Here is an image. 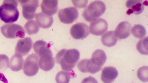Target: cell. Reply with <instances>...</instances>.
<instances>
[{
	"label": "cell",
	"mask_w": 148,
	"mask_h": 83,
	"mask_svg": "<svg viewBox=\"0 0 148 83\" xmlns=\"http://www.w3.org/2000/svg\"><path fill=\"white\" fill-rule=\"evenodd\" d=\"M80 56V52L77 50L63 49L57 54L55 60L57 64L60 65L63 70L69 71L75 67Z\"/></svg>",
	"instance_id": "cell-1"
},
{
	"label": "cell",
	"mask_w": 148,
	"mask_h": 83,
	"mask_svg": "<svg viewBox=\"0 0 148 83\" xmlns=\"http://www.w3.org/2000/svg\"><path fill=\"white\" fill-rule=\"evenodd\" d=\"M16 1H5L0 6V18L6 23H13L18 20L19 13Z\"/></svg>",
	"instance_id": "cell-2"
},
{
	"label": "cell",
	"mask_w": 148,
	"mask_h": 83,
	"mask_svg": "<svg viewBox=\"0 0 148 83\" xmlns=\"http://www.w3.org/2000/svg\"><path fill=\"white\" fill-rule=\"evenodd\" d=\"M106 10V6L102 1H96L91 3L84 10L83 16L88 22H93L101 17Z\"/></svg>",
	"instance_id": "cell-3"
},
{
	"label": "cell",
	"mask_w": 148,
	"mask_h": 83,
	"mask_svg": "<svg viewBox=\"0 0 148 83\" xmlns=\"http://www.w3.org/2000/svg\"><path fill=\"white\" fill-rule=\"evenodd\" d=\"M1 31L5 37L9 39H23L26 33L22 26L16 24H5L1 27Z\"/></svg>",
	"instance_id": "cell-4"
},
{
	"label": "cell",
	"mask_w": 148,
	"mask_h": 83,
	"mask_svg": "<svg viewBox=\"0 0 148 83\" xmlns=\"http://www.w3.org/2000/svg\"><path fill=\"white\" fill-rule=\"evenodd\" d=\"M39 57L35 54L29 55L24 63L23 71L26 76H33L36 74L39 70Z\"/></svg>",
	"instance_id": "cell-5"
},
{
	"label": "cell",
	"mask_w": 148,
	"mask_h": 83,
	"mask_svg": "<svg viewBox=\"0 0 148 83\" xmlns=\"http://www.w3.org/2000/svg\"><path fill=\"white\" fill-rule=\"evenodd\" d=\"M22 7V14L25 19H33L36 15L37 8L39 6L38 1H20Z\"/></svg>",
	"instance_id": "cell-6"
},
{
	"label": "cell",
	"mask_w": 148,
	"mask_h": 83,
	"mask_svg": "<svg viewBox=\"0 0 148 83\" xmlns=\"http://www.w3.org/2000/svg\"><path fill=\"white\" fill-rule=\"evenodd\" d=\"M77 9L74 7H70L60 9L58 12V16L63 23L70 24L76 20L79 17Z\"/></svg>",
	"instance_id": "cell-7"
},
{
	"label": "cell",
	"mask_w": 148,
	"mask_h": 83,
	"mask_svg": "<svg viewBox=\"0 0 148 83\" xmlns=\"http://www.w3.org/2000/svg\"><path fill=\"white\" fill-rule=\"evenodd\" d=\"M72 37L76 39H83L90 33L89 27L85 23H79L73 26L70 30Z\"/></svg>",
	"instance_id": "cell-8"
},
{
	"label": "cell",
	"mask_w": 148,
	"mask_h": 83,
	"mask_svg": "<svg viewBox=\"0 0 148 83\" xmlns=\"http://www.w3.org/2000/svg\"><path fill=\"white\" fill-rule=\"evenodd\" d=\"M39 66L41 69L45 71H49L53 68L55 65V60L53 57L52 52L49 50L39 56Z\"/></svg>",
	"instance_id": "cell-9"
},
{
	"label": "cell",
	"mask_w": 148,
	"mask_h": 83,
	"mask_svg": "<svg viewBox=\"0 0 148 83\" xmlns=\"http://www.w3.org/2000/svg\"><path fill=\"white\" fill-rule=\"evenodd\" d=\"M108 22L103 18H99L90 23L89 28L90 32L92 35L99 36L108 30Z\"/></svg>",
	"instance_id": "cell-10"
},
{
	"label": "cell",
	"mask_w": 148,
	"mask_h": 83,
	"mask_svg": "<svg viewBox=\"0 0 148 83\" xmlns=\"http://www.w3.org/2000/svg\"><path fill=\"white\" fill-rule=\"evenodd\" d=\"M33 42L30 37L19 39L15 48V54L25 56L30 52L32 48Z\"/></svg>",
	"instance_id": "cell-11"
},
{
	"label": "cell",
	"mask_w": 148,
	"mask_h": 83,
	"mask_svg": "<svg viewBox=\"0 0 148 83\" xmlns=\"http://www.w3.org/2000/svg\"><path fill=\"white\" fill-rule=\"evenodd\" d=\"M132 25L128 22H123L117 26L114 34L117 39H125L131 35Z\"/></svg>",
	"instance_id": "cell-12"
},
{
	"label": "cell",
	"mask_w": 148,
	"mask_h": 83,
	"mask_svg": "<svg viewBox=\"0 0 148 83\" xmlns=\"http://www.w3.org/2000/svg\"><path fill=\"white\" fill-rule=\"evenodd\" d=\"M77 67L79 70L83 73L95 74L101 70L95 66L90 59H84L80 61L78 64Z\"/></svg>",
	"instance_id": "cell-13"
},
{
	"label": "cell",
	"mask_w": 148,
	"mask_h": 83,
	"mask_svg": "<svg viewBox=\"0 0 148 83\" xmlns=\"http://www.w3.org/2000/svg\"><path fill=\"white\" fill-rule=\"evenodd\" d=\"M118 75V71L115 67H106L102 71L101 80L104 83H111L114 81Z\"/></svg>",
	"instance_id": "cell-14"
},
{
	"label": "cell",
	"mask_w": 148,
	"mask_h": 83,
	"mask_svg": "<svg viewBox=\"0 0 148 83\" xmlns=\"http://www.w3.org/2000/svg\"><path fill=\"white\" fill-rule=\"evenodd\" d=\"M90 59L91 61L95 66L101 69L103 65L106 61L107 57L104 51L98 49L93 52L92 58Z\"/></svg>",
	"instance_id": "cell-15"
},
{
	"label": "cell",
	"mask_w": 148,
	"mask_h": 83,
	"mask_svg": "<svg viewBox=\"0 0 148 83\" xmlns=\"http://www.w3.org/2000/svg\"><path fill=\"white\" fill-rule=\"evenodd\" d=\"M58 1H43L41 5L42 12L48 16L56 14L58 10Z\"/></svg>",
	"instance_id": "cell-16"
},
{
	"label": "cell",
	"mask_w": 148,
	"mask_h": 83,
	"mask_svg": "<svg viewBox=\"0 0 148 83\" xmlns=\"http://www.w3.org/2000/svg\"><path fill=\"white\" fill-rule=\"evenodd\" d=\"M35 19L39 27L43 29H48L51 27L53 22L52 16L46 15L42 12L36 14Z\"/></svg>",
	"instance_id": "cell-17"
},
{
	"label": "cell",
	"mask_w": 148,
	"mask_h": 83,
	"mask_svg": "<svg viewBox=\"0 0 148 83\" xmlns=\"http://www.w3.org/2000/svg\"><path fill=\"white\" fill-rule=\"evenodd\" d=\"M126 6L129 9L127 12L128 14H139L143 12L145 9L143 2L141 1H128L126 2Z\"/></svg>",
	"instance_id": "cell-18"
},
{
	"label": "cell",
	"mask_w": 148,
	"mask_h": 83,
	"mask_svg": "<svg viewBox=\"0 0 148 83\" xmlns=\"http://www.w3.org/2000/svg\"><path fill=\"white\" fill-rule=\"evenodd\" d=\"M23 56L18 54H15L10 59L9 68L13 71H18L23 68Z\"/></svg>",
	"instance_id": "cell-19"
},
{
	"label": "cell",
	"mask_w": 148,
	"mask_h": 83,
	"mask_svg": "<svg viewBox=\"0 0 148 83\" xmlns=\"http://www.w3.org/2000/svg\"><path fill=\"white\" fill-rule=\"evenodd\" d=\"M101 41L104 46L111 47L117 43L118 39L114 35V31H108L102 36Z\"/></svg>",
	"instance_id": "cell-20"
},
{
	"label": "cell",
	"mask_w": 148,
	"mask_h": 83,
	"mask_svg": "<svg viewBox=\"0 0 148 83\" xmlns=\"http://www.w3.org/2000/svg\"><path fill=\"white\" fill-rule=\"evenodd\" d=\"M49 44L43 40H38L33 45V48L38 56H40L50 49Z\"/></svg>",
	"instance_id": "cell-21"
},
{
	"label": "cell",
	"mask_w": 148,
	"mask_h": 83,
	"mask_svg": "<svg viewBox=\"0 0 148 83\" xmlns=\"http://www.w3.org/2000/svg\"><path fill=\"white\" fill-rule=\"evenodd\" d=\"M25 28L29 35H35L39 32L40 28L37 22L34 20L28 21L25 25Z\"/></svg>",
	"instance_id": "cell-22"
},
{
	"label": "cell",
	"mask_w": 148,
	"mask_h": 83,
	"mask_svg": "<svg viewBox=\"0 0 148 83\" xmlns=\"http://www.w3.org/2000/svg\"><path fill=\"white\" fill-rule=\"evenodd\" d=\"M132 33L136 38L142 39L146 35V30L143 26L137 24L132 28Z\"/></svg>",
	"instance_id": "cell-23"
},
{
	"label": "cell",
	"mask_w": 148,
	"mask_h": 83,
	"mask_svg": "<svg viewBox=\"0 0 148 83\" xmlns=\"http://www.w3.org/2000/svg\"><path fill=\"white\" fill-rule=\"evenodd\" d=\"M137 51L141 54L148 55V37L141 39L137 45Z\"/></svg>",
	"instance_id": "cell-24"
},
{
	"label": "cell",
	"mask_w": 148,
	"mask_h": 83,
	"mask_svg": "<svg viewBox=\"0 0 148 83\" xmlns=\"http://www.w3.org/2000/svg\"><path fill=\"white\" fill-rule=\"evenodd\" d=\"M70 78L68 72L61 71L57 74L55 80L57 83H69Z\"/></svg>",
	"instance_id": "cell-25"
},
{
	"label": "cell",
	"mask_w": 148,
	"mask_h": 83,
	"mask_svg": "<svg viewBox=\"0 0 148 83\" xmlns=\"http://www.w3.org/2000/svg\"><path fill=\"white\" fill-rule=\"evenodd\" d=\"M137 76L138 78L143 82L148 81V67L143 66L141 67L138 70Z\"/></svg>",
	"instance_id": "cell-26"
},
{
	"label": "cell",
	"mask_w": 148,
	"mask_h": 83,
	"mask_svg": "<svg viewBox=\"0 0 148 83\" xmlns=\"http://www.w3.org/2000/svg\"><path fill=\"white\" fill-rule=\"evenodd\" d=\"M9 59L7 55L0 54V72H4L9 67Z\"/></svg>",
	"instance_id": "cell-27"
},
{
	"label": "cell",
	"mask_w": 148,
	"mask_h": 83,
	"mask_svg": "<svg viewBox=\"0 0 148 83\" xmlns=\"http://www.w3.org/2000/svg\"><path fill=\"white\" fill-rule=\"evenodd\" d=\"M81 83H98V82L95 78L89 76L84 78Z\"/></svg>",
	"instance_id": "cell-28"
},
{
	"label": "cell",
	"mask_w": 148,
	"mask_h": 83,
	"mask_svg": "<svg viewBox=\"0 0 148 83\" xmlns=\"http://www.w3.org/2000/svg\"><path fill=\"white\" fill-rule=\"evenodd\" d=\"M0 81L2 82L3 83H8L7 79L5 78L4 75L2 73H0Z\"/></svg>",
	"instance_id": "cell-29"
}]
</instances>
